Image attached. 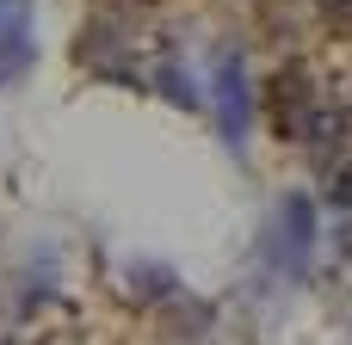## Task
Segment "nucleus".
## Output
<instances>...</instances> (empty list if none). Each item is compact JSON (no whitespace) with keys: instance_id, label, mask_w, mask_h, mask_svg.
Here are the masks:
<instances>
[{"instance_id":"nucleus-1","label":"nucleus","mask_w":352,"mask_h":345,"mask_svg":"<svg viewBox=\"0 0 352 345\" xmlns=\"http://www.w3.org/2000/svg\"><path fill=\"white\" fill-rule=\"evenodd\" d=\"M309 247H316V204H309V198H285L278 216L266 222V247H260V253H266L278 272H303Z\"/></svg>"},{"instance_id":"nucleus-2","label":"nucleus","mask_w":352,"mask_h":345,"mask_svg":"<svg viewBox=\"0 0 352 345\" xmlns=\"http://www.w3.org/2000/svg\"><path fill=\"white\" fill-rule=\"evenodd\" d=\"M210 74H217V117H223V142H229V148H241V142H248V123H254V99H248L241 49H217Z\"/></svg>"},{"instance_id":"nucleus-3","label":"nucleus","mask_w":352,"mask_h":345,"mask_svg":"<svg viewBox=\"0 0 352 345\" xmlns=\"http://www.w3.org/2000/svg\"><path fill=\"white\" fill-rule=\"evenodd\" d=\"M25 31H31V19H25V6H12L6 25H0V80L31 62V37H25Z\"/></svg>"},{"instance_id":"nucleus-4","label":"nucleus","mask_w":352,"mask_h":345,"mask_svg":"<svg viewBox=\"0 0 352 345\" xmlns=\"http://www.w3.org/2000/svg\"><path fill=\"white\" fill-rule=\"evenodd\" d=\"M303 105H309V86H303V68L278 74V130H285V136H303Z\"/></svg>"},{"instance_id":"nucleus-5","label":"nucleus","mask_w":352,"mask_h":345,"mask_svg":"<svg viewBox=\"0 0 352 345\" xmlns=\"http://www.w3.org/2000/svg\"><path fill=\"white\" fill-rule=\"evenodd\" d=\"M161 93H167V99H173V105H186V111H192V105H198V93H192V80H186V74H179V68H173V62H167V68H161Z\"/></svg>"},{"instance_id":"nucleus-6","label":"nucleus","mask_w":352,"mask_h":345,"mask_svg":"<svg viewBox=\"0 0 352 345\" xmlns=\"http://www.w3.org/2000/svg\"><path fill=\"white\" fill-rule=\"evenodd\" d=\"M328 204H340V210H346V204H352V173H340V179L328 185Z\"/></svg>"},{"instance_id":"nucleus-7","label":"nucleus","mask_w":352,"mask_h":345,"mask_svg":"<svg viewBox=\"0 0 352 345\" xmlns=\"http://www.w3.org/2000/svg\"><path fill=\"white\" fill-rule=\"evenodd\" d=\"M322 12H328L334 25H352V0H322Z\"/></svg>"}]
</instances>
